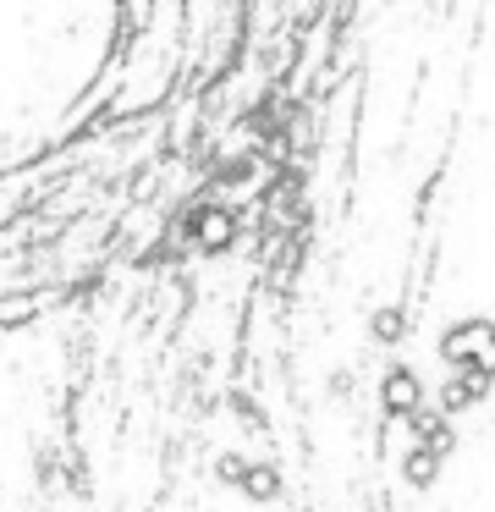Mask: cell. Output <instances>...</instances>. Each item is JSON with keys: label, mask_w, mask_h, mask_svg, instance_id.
Instances as JSON below:
<instances>
[{"label": "cell", "mask_w": 495, "mask_h": 512, "mask_svg": "<svg viewBox=\"0 0 495 512\" xmlns=\"http://www.w3.org/2000/svg\"><path fill=\"white\" fill-rule=\"evenodd\" d=\"M440 358H446L457 375H490L495 380V320H457L440 336Z\"/></svg>", "instance_id": "obj_1"}, {"label": "cell", "mask_w": 495, "mask_h": 512, "mask_svg": "<svg viewBox=\"0 0 495 512\" xmlns=\"http://www.w3.org/2000/svg\"><path fill=\"white\" fill-rule=\"evenodd\" d=\"M380 408L391 413V419H413V413L424 408V380H418L407 364H391L385 380H380Z\"/></svg>", "instance_id": "obj_2"}, {"label": "cell", "mask_w": 495, "mask_h": 512, "mask_svg": "<svg viewBox=\"0 0 495 512\" xmlns=\"http://www.w3.org/2000/svg\"><path fill=\"white\" fill-rule=\"evenodd\" d=\"M193 243H198V254H226V248L237 243V215L220 210V204L198 210L193 215Z\"/></svg>", "instance_id": "obj_3"}, {"label": "cell", "mask_w": 495, "mask_h": 512, "mask_svg": "<svg viewBox=\"0 0 495 512\" xmlns=\"http://www.w3.org/2000/svg\"><path fill=\"white\" fill-rule=\"evenodd\" d=\"M242 496H248V501H275V496H281V468H275V463H253L248 479H242Z\"/></svg>", "instance_id": "obj_4"}, {"label": "cell", "mask_w": 495, "mask_h": 512, "mask_svg": "<svg viewBox=\"0 0 495 512\" xmlns=\"http://www.w3.org/2000/svg\"><path fill=\"white\" fill-rule=\"evenodd\" d=\"M402 474H407V485H435V474H440V457L429 452V446H413V452L402 457Z\"/></svg>", "instance_id": "obj_5"}, {"label": "cell", "mask_w": 495, "mask_h": 512, "mask_svg": "<svg viewBox=\"0 0 495 512\" xmlns=\"http://www.w3.org/2000/svg\"><path fill=\"white\" fill-rule=\"evenodd\" d=\"M407 424H413V435H418V446H435V441H440V435H451V430H446V419H440V413H435V408H418V413H413V419H407Z\"/></svg>", "instance_id": "obj_6"}, {"label": "cell", "mask_w": 495, "mask_h": 512, "mask_svg": "<svg viewBox=\"0 0 495 512\" xmlns=\"http://www.w3.org/2000/svg\"><path fill=\"white\" fill-rule=\"evenodd\" d=\"M248 468H253V463H248L242 452H226V457L215 463V474L226 479V485H237V490H242V479H248Z\"/></svg>", "instance_id": "obj_7"}, {"label": "cell", "mask_w": 495, "mask_h": 512, "mask_svg": "<svg viewBox=\"0 0 495 512\" xmlns=\"http://www.w3.org/2000/svg\"><path fill=\"white\" fill-rule=\"evenodd\" d=\"M402 309H380L374 314V336H380V342H396V336H402Z\"/></svg>", "instance_id": "obj_8"}, {"label": "cell", "mask_w": 495, "mask_h": 512, "mask_svg": "<svg viewBox=\"0 0 495 512\" xmlns=\"http://www.w3.org/2000/svg\"><path fill=\"white\" fill-rule=\"evenodd\" d=\"M440 408H468V391H462V380H457V375L446 380V391H440Z\"/></svg>", "instance_id": "obj_9"}, {"label": "cell", "mask_w": 495, "mask_h": 512, "mask_svg": "<svg viewBox=\"0 0 495 512\" xmlns=\"http://www.w3.org/2000/svg\"><path fill=\"white\" fill-rule=\"evenodd\" d=\"M457 380H462V391H468V402H479L484 391H490V375H473V369H468V375H457Z\"/></svg>", "instance_id": "obj_10"}]
</instances>
